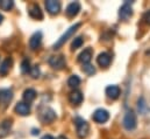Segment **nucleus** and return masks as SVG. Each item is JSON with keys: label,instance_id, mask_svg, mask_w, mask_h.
<instances>
[{"label": "nucleus", "instance_id": "9", "mask_svg": "<svg viewBox=\"0 0 150 139\" xmlns=\"http://www.w3.org/2000/svg\"><path fill=\"white\" fill-rule=\"evenodd\" d=\"M45 8L51 15H56L61 11V2L55 1V0H49L45 2Z\"/></svg>", "mask_w": 150, "mask_h": 139}, {"label": "nucleus", "instance_id": "23", "mask_svg": "<svg viewBox=\"0 0 150 139\" xmlns=\"http://www.w3.org/2000/svg\"><path fill=\"white\" fill-rule=\"evenodd\" d=\"M21 71H22V74H27L28 71H30V62H29V60L25 59L22 61V63H21Z\"/></svg>", "mask_w": 150, "mask_h": 139}, {"label": "nucleus", "instance_id": "25", "mask_svg": "<svg viewBox=\"0 0 150 139\" xmlns=\"http://www.w3.org/2000/svg\"><path fill=\"white\" fill-rule=\"evenodd\" d=\"M81 46H83V39H81L80 36L74 39V41H72V43H71V48H72V49H77V48H79V47H81Z\"/></svg>", "mask_w": 150, "mask_h": 139}, {"label": "nucleus", "instance_id": "20", "mask_svg": "<svg viewBox=\"0 0 150 139\" xmlns=\"http://www.w3.org/2000/svg\"><path fill=\"white\" fill-rule=\"evenodd\" d=\"M35 98H36V91H35L34 89L29 88V89H26V90H25V92H23V100H25V103L29 104V103H32Z\"/></svg>", "mask_w": 150, "mask_h": 139}, {"label": "nucleus", "instance_id": "29", "mask_svg": "<svg viewBox=\"0 0 150 139\" xmlns=\"http://www.w3.org/2000/svg\"><path fill=\"white\" fill-rule=\"evenodd\" d=\"M42 139H54V137H52V136H50V135H45V136H43V137H42Z\"/></svg>", "mask_w": 150, "mask_h": 139}, {"label": "nucleus", "instance_id": "15", "mask_svg": "<svg viewBox=\"0 0 150 139\" xmlns=\"http://www.w3.org/2000/svg\"><path fill=\"white\" fill-rule=\"evenodd\" d=\"M121 94V90L117 85H108L106 88V95L111 100H117Z\"/></svg>", "mask_w": 150, "mask_h": 139}, {"label": "nucleus", "instance_id": "19", "mask_svg": "<svg viewBox=\"0 0 150 139\" xmlns=\"http://www.w3.org/2000/svg\"><path fill=\"white\" fill-rule=\"evenodd\" d=\"M69 101H70L71 104L79 105L81 102H83V95H81V92L78 91V90L72 91V92L69 95Z\"/></svg>", "mask_w": 150, "mask_h": 139}, {"label": "nucleus", "instance_id": "16", "mask_svg": "<svg viewBox=\"0 0 150 139\" xmlns=\"http://www.w3.org/2000/svg\"><path fill=\"white\" fill-rule=\"evenodd\" d=\"M79 11H80V4L75 1V2H71V4L68 5L65 12H67V15H68V16L74 18V16H76V15L79 13Z\"/></svg>", "mask_w": 150, "mask_h": 139}, {"label": "nucleus", "instance_id": "12", "mask_svg": "<svg viewBox=\"0 0 150 139\" xmlns=\"http://www.w3.org/2000/svg\"><path fill=\"white\" fill-rule=\"evenodd\" d=\"M91 59H92V49H91V48L84 49V50L78 55V61H79L80 63H83V64L90 63Z\"/></svg>", "mask_w": 150, "mask_h": 139}, {"label": "nucleus", "instance_id": "3", "mask_svg": "<svg viewBox=\"0 0 150 139\" xmlns=\"http://www.w3.org/2000/svg\"><path fill=\"white\" fill-rule=\"evenodd\" d=\"M80 26H81V24H80V22H78V24H76V25H74V26H71V27H70V28H69L64 34L62 35V36L57 40V42L54 44V49H59V48H61V47H62V46H63V44H64V43H65V42H67L71 36H72V35L75 34L76 31H77Z\"/></svg>", "mask_w": 150, "mask_h": 139}, {"label": "nucleus", "instance_id": "28", "mask_svg": "<svg viewBox=\"0 0 150 139\" xmlns=\"http://www.w3.org/2000/svg\"><path fill=\"white\" fill-rule=\"evenodd\" d=\"M143 20H144V22H146V24L150 25V9L148 11V12H146V13H144V15H143Z\"/></svg>", "mask_w": 150, "mask_h": 139}, {"label": "nucleus", "instance_id": "5", "mask_svg": "<svg viewBox=\"0 0 150 139\" xmlns=\"http://www.w3.org/2000/svg\"><path fill=\"white\" fill-rule=\"evenodd\" d=\"M12 100H13L12 89H0V106H2L4 109L7 107Z\"/></svg>", "mask_w": 150, "mask_h": 139}, {"label": "nucleus", "instance_id": "13", "mask_svg": "<svg viewBox=\"0 0 150 139\" xmlns=\"http://www.w3.org/2000/svg\"><path fill=\"white\" fill-rule=\"evenodd\" d=\"M15 112L20 116H28L30 113V106L25 102H19L15 105Z\"/></svg>", "mask_w": 150, "mask_h": 139}, {"label": "nucleus", "instance_id": "30", "mask_svg": "<svg viewBox=\"0 0 150 139\" xmlns=\"http://www.w3.org/2000/svg\"><path fill=\"white\" fill-rule=\"evenodd\" d=\"M32 133H33V135H34V136H36V135H38V133H40V130H36V129H33V132H32Z\"/></svg>", "mask_w": 150, "mask_h": 139}, {"label": "nucleus", "instance_id": "26", "mask_svg": "<svg viewBox=\"0 0 150 139\" xmlns=\"http://www.w3.org/2000/svg\"><path fill=\"white\" fill-rule=\"evenodd\" d=\"M139 110L141 113H146V111L148 110V106L146 105V102H144V98L139 100Z\"/></svg>", "mask_w": 150, "mask_h": 139}, {"label": "nucleus", "instance_id": "17", "mask_svg": "<svg viewBox=\"0 0 150 139\" xmlns=\"http://www.w3.org/2000/svg\"><path fill=\"white\" fill-rule=\"evenodd\" d=\"M12 64H13V60H12L11 57L5 59V60L1 62V64H0V75L6 76V75L8 74L9 69H11Z\"/></svg>", "mask_w": 150, "mask_h": 139}, {"label": "nucleus", "instance_id": "14", "mask_svg": "<svg viewBox=\"0 0 150 139\" xmlns=\"http://www.w3.org/2000/svg\"><path fill=\"white\" fill-rule=\"evenodd\" d=\"M111 61H112L111 55L108 53H105V52L100 53L98 55V57H97V62H98V64L100 67H108L111 64Z\"/></svg>", "mask_w": 150, "mask_h": 139}, {"label": "nucleus", "instance_id": "1", "mask_svg": "<svg viewBox=\"0 0 150 139\" xmlns=\"http://www.w3.org/2000/svg\"><path fill=\"white\" fill-rule=\"evenodd\" d=\"M38 118L43 124H49L56 119V112L49 106H42L38 110Z\"/></svg>", "mask_w": 150, "mask_h": 139}, {"label": "nucleus", "instance_id": "2", "mask_svg": "<svg viewBox=\"0 0 150 139\" xmlns=\"http://www.w3.org/2000/svg\"><path fill=\"white\" fill-rule=\"evenodd\" d=\"M76 128H77V136L80 139H84L87 137L88 132H90V125L86 120H84L80 117H77L75 119Z\"/></svg>", "mask_w": 150, "mask_h": 139}, {"label": "nucleus", "instance_id": "11", "mask_svg": "<svg viewBox=\"0 0 150 139\" xmlns=\"http://www.w3.org/2000/svg\"><path fill=\"white\" fill-rule=\"evenodd\" d=\"M41 42H42V33L41 32H36L32 35L30 40H29V47L32 50H35L38 49V47L41 46Z\"/></svg>", "mask_w": 150, "mask_h": 139}, {"label": "nucleus", "instance_id": "10", "mask_svg": "<svg viewBox=\"0 0 150 139\" xmlns=\"http://www.w3.org/2000/svg\"><path fill=\"white\" fill-rule=\"evenodd\" d=\"M12 129V120L11 119H6L2 123H0V139L5 138L9 135Z\"/></svg>", "mask_w": 150, "mask_h": 139}, {"label": "nucleus", "instance_id": "21", "mask_svg": "<svg viewBox=\"0 0 150 139\" xmlns=\"http://www.w3.org/2000/svg\"><path fill=\"white\" fill-rule=\"evenodd\" d=\"M14 6V2L11 0H1L0 1V9L1 11H11Z\"/></svg>", "mask_w": 150, "mask_h": 139}, {"label": "nucleus", "instance_id": "8", "mask_svg": "<svg viewBox=\"0 0 150 139\" xmlns=\"http://www.w3.org/2000/svg\"><path fill=\"white\" fill-rule=\"evenodd\" d=\"M133 15V8L130 7L129 2L126 1L121 7H120V11H119V16L121 20L123 21H127L128 19H130Z\"/></svg>", "mask_w": 150, "mask_h": 139}, {"label": "nucleus", "instance_id": "32", "mask_svg": "<svg viewBox=\"0 0 150 139\" xmlns=\"http://www.w3.org/2000/svg\"><path fill=\"white\" fill-rule=\"evenodd\" d=\"M2 19H4V16H2V15H1V14H0V24H1V22H2Z\"/></svg>", "mask_w": 150, "mask_h": 139}, {"label": "nucleus", "instance_id": "27", "mask_svg": "<svg viewBox=\"0 0 150 139\" xmlns=\"http://www.w3.org/2000/svg\"><path fill=\"white\" fill-rule=\"evenodd\" d=\"M29 72H30V76H32L33 78H38V76H40V74H41L38 66H34V67H32Z\"/></svg>", "mask_w": 150, "mask_h": 139}, {"label": "nucleus", "instance_id": "6", "mask_svg": "<svg viewBox=\"0 0 150 139\" xmlns=\"http://www.w3.org/2000/svg\"><path fill=\"white\" fill-rule=\"evenodd\" d=\"M49 64H50V67L54 68V69L61 70L65 67L67 62H65V59H64L62 55H55V56H51V57L49 59Z\"/></svg>", "mask_w": 150, "mask_h": 139}, {"label": "nucleus", "instance_id": "31", "mask_svg": "<svg viewBox=\"0 0 150 139\" xmlns=\"http://www.w3.org/2000/svg\"><path fill=\"white\" fill-rule=\"evenodd\" d=\"M56 139H68L67 137H64V136H59V137H57Z\"/></svg>", "mask_w": 150, "mask_h": 139}, {"label": "nucleus", "instance_id": "7", "mask_svg": "<svg viewBox=\"0 0 150 139\" xmlns=\"http://www.w3.org/2000/svg\"><path fill=\"white\" fill-rule=\"evenodd\" d=\"M93 120L96 123H99V124H103V123H106L110 118V113L108 111H106L105 109H98L94 111L93 116H92Z\"/></svg>", "mask_w": 150, "mask_h": 139}, {"label": "nucleus", "instance_id": "18", "mask_svg": "<svg viewBox=\"0 0 150 139\" xmlns=\"http://www.w3.org/2000/svg\"><path fill=\"white\" fill-rule=\"evenodd\" d=\"M28 13H29V15L33 19H36V20H42L43 19V13H42V11H41V8H40L38 5H33L29 8Z\"/></svg>", "mask_w": 150, "mask_h": 139}, {"label": "nucleus", "instance_id": "22", "mask_svg": "<svg viewBox=\"0 0 150 139\" xmlns=\"http://www.w3.org/2000/svg\"><path fill=\"white\" fill-rule=\"evenodd\" d=\"M79 84H80V78H79L77 75L70 76V78L68 80V85H69L70 88H77Z\"/></svg>", "mask_w": 150, "mask_h": 139}, {"label": "nucleus", "instance_id": "24", "mask_svg": "<svg viewBox=\"0 0 150 139\" xmlns=\"http://www.w3.org/2000/svg\"><path fill=\"white\" fill-rule=\"evenodd\" d=\"M83 71L85 74H87V75H93L96 72V69H94L93 66H91L90 63H87V64H83Z\"/></svg>", "mask_w": 150, "mask_h": 139}, {"label": "nucleus", "instance_id": "4", "mask_svg": "<svg viewBox=\"0 0 150 139\" xmlns=\"http://www.w3.org/2000/svg\"><path fill=\"white\" fill-rule=\"evenodd\" d=\"M137 125V120H136V115L133 110H128L125 115V118H123V126L126 130L128 131H133L135 130Z\"/></svg>", "mask_w": 150, "mask_h": 139}]
</instances>
